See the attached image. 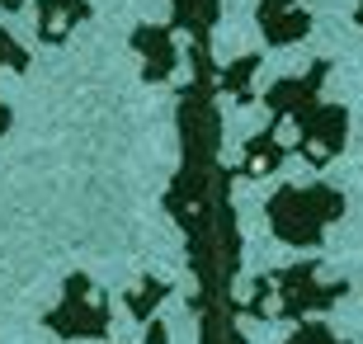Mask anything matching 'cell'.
<instances>
[{"mask_svg":"<svg viewBox=\"0 0 363 344\" xmlns=\"http://www.w3.org/2000/svg\"><path fill=\"white\" fill-rule=\"evenodd\" d=\"M345 217V194L321 179L311 184H283L269 203H264V222L283 245H321L330 222Z\"/></svg>","mask_w":363,"mask_h":344,"instance_id":"6da1fadb","label":"cell"},{"mask_svg":"<svg viewBox=\"0 0 363 344\" xmlns=\"http://www.w3.org/2000/svg\"><path fill=\"white\" fill-rule=\"evenodd\" d=\"M350 292L345 278H335L321 260H297L283 274H274V316L283 321H307L325 306H335Z\"/></svg>","mask_w":363,"mask_h":344,"instance_id":"7a4b0ae2","label":"cell"},{"mask_svg":"<svg viewBox=\"0 0 363 344\" xmlns=\"http://www.w3.org/2000/svg\"><path fill=\"white\" fill-rule=\"evenodd\" d=\"M43 321H48V331L62 335V340H104L108 335V297L94 288L85 274H71L62 302Z\"/></svg>","mask_w":363,"mask_h":344,"instance_id":"3957f363","label":"cell"},{"mask_svg":"<svg viewBox=\"0 0 363 344\" xmlns=\"http://www.w3.org/2000/svg\"><path fill=\"white\" fill-rule=\"evenodd\" d=\"M279 123V118H274ZM283 128H297V151H302V160L307 165H330V160L345 151V142H350V109L345 104H316V109H307V113H297L293 123H283Z\"/></svg>","mask_w":363,"mask_h":344,"instance_id":"277c9868","label":"cell"},{"mask_svg":"<svg viewBox=\"0 0 363 344\" xmlns=\"http://www.w3.org/2000/svg\"><path fill=\"white\" fill-rule=\"evenodd\" d=\"M325 76H330V62H316L311 71H302V76H288L279 80L269 94H264V104H269V113L279 123H293L297 113H307V109L321 104V85Z\"/></svg>","mask_w":363,"mask_h":344,"instance_id":"5b68a950","label":"cell"},{"mask_svg":"<svg viewBox=\"0 0 363 344\" xmlns=\"http://www.w3.org/2000/svg\"><path fill=\"white\" fill-rule=\"evenodd\" d=\"M133 48L142 52V76H147L151 85L175 76V67H179L175 28H165V24H142V28H133Z\"/></svg>","mask_w":363,"mask_h":344,"instance_id":"8992f818","label":"cell"},{"mask_svg":"<svg viewBox=\"0 0 363 344\" xmlns=\"http://www.w3.org/2000/svg\"><path fill=\"white\" fill-rule=\"evenodd\" d=\"M307 10L297 5V0H259V33L269 48H288V43L307 38Z\"/></svg>","mask_w":363,"mask_h":344,"instance_id":"52a82bcc","label":"cell"},{"mask_svg":"<svg viewBox=\"0 0 363 344\" xmlns=\"http://www.w3.org/2000/svg\"><path fill=\"white\" fill-rule=\"evenodd\" d=\"M288 128L283 123H269L259 137H250V146H245V160H241V170L245 174H274L288 160Z\"/></svg>","mask_w":363,"mask_h":344,"instance_id":"ba28073f","label":"cell"},{"mask_svg":"<svg viewBox=\"0 0 363 344\" xmlns=\"http://www.w3.org/2000/svg\"><path fill=\"white\" fill-rule=\"evenodd\" d=\"M85 14H90L85 0H38V38L43 43H62Z\"/></svg>","mask_w":363,"mask_h":344,"instance_id":"9c48e42d","label":"cell"},{"mask_svg":"<svg viewBox=\"0 0 363 344\" xmlns=\"http://www.w3.org/2000/svg\"><path fill=\"white\" fill-rule=\"evenodd\" d=\"M165 297H170V283H161V278H142V283L123 297V306L133 311V321L147 326V321H156V306H161Z\"/></svg>","mask_w":363,"mask_h":344,"instance_id":"30bf717a","label":"cell"},{"mask_svg":"<svg viewBox=\"0 0 363 344\" xmlns=\"http://www.w3.org/2000/svg\"><path fill=\"white\" fill-rule=\"evenodd\" d=\"M255 71H259V52H250V57H241V62L222 67V90H227L236 104H250V99H255V90H250Z\"/></svg>","mask_w":363,"mask_h":344,"instance_id":"8fae6325","label":"cell"},{"mask_svg":"<svg viewBox=\"0 0 363 344\" xmlns=\"http://www.w3.org/2000/svg\"><path fill=\"white\" fill-rule=\"evenodd\" d=\"M213 19H217V0H175V28L208 33Z\"/></svg>","mask_w":363,"mask_h":344,"instance_id":"7c38bea8","label":"cell"},{"mask_svg":"<svg viewBox=\"0 0 363 344\" xmlns=\"http://www.w3.org/2000/svg\"><path fill=\"white\" fill-rule=\"evenodd\" d=\"M288 344H345V340H340V335L330 331L325 321H302V326L293 331V340H288Z\"/></svg>","mask_w":363,"mask_h":344,"instance_id":"4fadbf2b","label":"cell"},{"mask_svg":"<svg viewBox=\"0 0 363 344\" xmlns=\"http://www.w3.org/2000/svg\"><path fill=\"white\" fill-rule=\"evenodd\" d=\"M24 67H28V52L0 28V71H24Z\"/></svg>","mask_w":363,"mask_h":344,"instance_id":"5bb4252c","label":"cell"},{"mask_svg":"<svg viewBox=\"0 0 363 344\" xmlns=\"http://www.w3.org/2000/svg\"><path fill=\"white\" fill-rule=\"evenodd\" d=\"M147 344H170V331L161 321H147Z\"/></svg>","mask_w":363,"mask_h":344,"instance_id":"9a60e30c","label":"cell"},{"mask_svg":"<svg viewBox=\"0 0 363 344\" xmlns=\"http://www.w3.org/2000/svg\"><path fill=\"white\" fill-rule=\"evenodd\" d=\"M5 133H10V109L0 104V137H5Z\"/></svg>","mask_w":363,"mask_h":344,"instance_id":"2e32d148","label":"cell"},{"mask_svg":"<svg viewBox=\"0 0 363 344\" xmlns=\"http://www.w3.org/2000/svg\"><path fill=\"white\" fill-rule=\"evenodd\" d=\"M0 5H5V10H24V0H0Z\"/></svg>","mask_w":363,"mask_h":344,"instance_id":"e0dca14e","label":"cell"},{"mask_svg":"<svg viewBox=\"0 0 363 344\" xmlns=\"http://www.w3.org/2000/svg\"><path fill=\"white\" fill-rule=\"evenodd\" d=\"M359 24H363V5H359Z\"/></svg>","mask_w":363,"mask_h":344,"instance_id":"ac0fdd59","label":"cell"}]
</instances>
